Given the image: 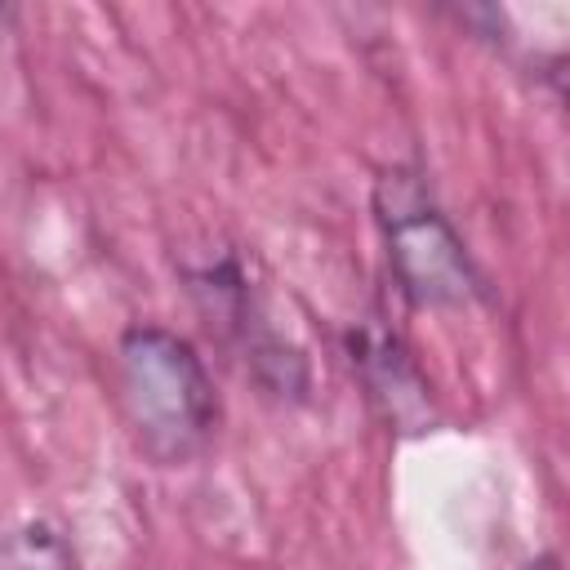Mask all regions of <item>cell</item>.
Masks as SVG:
<instances>
[{
    "mask_svg": "<svg viewBox=\"0 0 570 570\" xmlns=\"http://www.w3.org/2000/svg\"><path fill=\"white\" fill-rule=\"evenodd\" d=\"M120 401L138 445L156 463H187L218 423V401L196 347L160 325L125 330L116 347Z\"/></svg>",
    "mask_w": 570,
    "mask_h": 570,
    "instance_id": "cell-1",
    "label": "cell"
},
{
    "mask_svg": "<svg viewBox=\"0 0 570 570\" xmlns=\"http://www.w3.org/2000/svg\"><path fill=\"white\" fill-rule=\"evenodd\" d=\"M374 209L387 236L392 272L410 303L419 307H463L476 294L472 258L463 240L410 169H387L374 191Z\"/></svg>",
    "mask_w": 570,
    "mask_h": 570,
    "instance_id": "cell-2",
    "label": "cell"
},
{
    "mask_svg": "<svg viewBox=\"0 0 570 570\" xmlns=\"http://www.w3.org/2000/svg\"><path fill=\"white\" fill-rule=\"evenodd\" d=\"M352 365L361 370L370 396L383 405L387 423L401 432H423L432 410H428V383L419 379L414 361L405 356V347L396 343V334L365 325L361 334H352Z\"/></svg>",
    "mask_w": 570,
    "mask_h": 570,
    "instance_id": "cell-3",
    "label": "cell"
},
{
    "mask_svg": "<svg viewBox=\"0 0 570 570\" xmlns=\"http://www.w3.org/2000/svg\"><path fill=\"white\" fill-rule=\"evenodd\" d=\"M13 570H76V561L53 525L31 521L13 539Z\"/></svg>",
    "mask_w": 570,
    "mask_h": 570,
    "instance_id": "cell-4",
    "label": "cell"
}]
</instances>
